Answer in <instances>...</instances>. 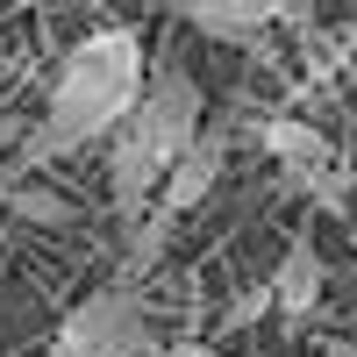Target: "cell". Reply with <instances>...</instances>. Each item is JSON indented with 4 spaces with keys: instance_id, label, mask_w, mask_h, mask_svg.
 I'll use <instances>...</instances> for the list:
<instances>
[{
    "instance_id": "obj_10",
    "label": "cell",
    "mask_w": 357,
    "mask_h": 357,
    "mask_svg": "<svg viewBox=\"0 0 357 357\" xmlns=\"http://www.w3.org/2000/svg\"><path fill=\"white\" fill-rule=\"evenodd\" d=\"M343 43H350V50H357V29H350V36H343Z\"/></svg>"
},
{
    "instance_id": "obj_4",
    "label": "cell",
    "mask_w": 357,
    "mask_h": 357,
    "mask_svg": "<svg viewBox=\"0 0 357 357\" xmlns=\"http://www.w3.org/2000/svg\"><path fill=\"white\" fill-rule=\"evenodd\" d=\"M222 165H229V129H215V122H200V136L178 151L172 165H165V178H158V215L165 222H178V215H193V207L222 186Z\"/></svg>"
},
{
    "instance_id": "obj_8",
    "label": "cell",
    "mask_w": 357,
    "mask_h": 357,
    "mask_svg": "<svg viewBox=\"0 0 357 357\" xmlns=\"http://www.w3.org/2000/svg\"><path fill=\"white\" fill-rule=\"evenodd\" d=\"M8 200L22 207V215H36V222H65V200H50V193H22V186H8Z\"/></svg>"
},
{
    "instance_id": "obj_9",
    "label": "cell",
    "mask_w": 357,
    "mask_h": 357,
    "mask_svg": "<svg viewBox=\"0 0 357 357\" xmlns=\"http://www.w3.org/2000/svg\"><path fill=\"white\" fill-rule=\"evenodd\" d=\"M165 357H215V350H200V343H172Z\"/></svg>"
},
{
    "instance_id": "obj_2",
    "label": "cell",
    "mask_w": 357,
    "mask_h": 357,
    "mask_svg": "<svg viewBox=\"0 0 357 357\" xmlns=\"http://www.w3.org/2000/svg\"><path fill=\"white\" fill-rule=\"evenodd\" d=\"M200 122H207V93H200V79L186 65L165 57L158 72H143V93L129 107V122L107 136V193H114V215L129 229L143 222V207L158 200L165 165L200 136Z\"/></svg>"
},
{
    "instance_id": "obj_3",
    "label": "cell",
    "mask_w": 357,
    "mask_h": 357,
    "mask_svg": "<svg viewBox=\"0 0 357 357\" xmlns=\"http://www.w3.org/2000/svg\"><path fill=\"white\" fill-rule=\"evenodd\" d=\"M50 357H158V336H151V307H143L136 286H100L65 314Z\"/></svg>"
},
{
    "instance_id": "obj_5",
    "label": "cell",
    "mask_w": 357,
    "mask_h": 357,
    "mask_svg": "<svg viewBox=\"0 0 357 357\" xmlns=\"http://www.w3.org/2000/svg\"><path fill=\"white\" fill-rule=\"evenodd\" d=\"M321 286H329V264H321L314 236H293L286 257H279V272H272V286H264V301L301 329V321H314V307H321Z\"/></svg>"
},
{
    "instance_id": "obj_7",
    "label": "cell",
    "mask_w": 357,
    "mask_h": 357,
    "mask_svg": "<svg viewBox=\"0 0 357 357\" xmlns=\"http://www.w3.org/2000/svg\"><path fill=\"white\" fill-rule=\"evenodd\" d=\"M257 143H264V151H272V158H279L293 178H301V186H307L314 172H329V165H336L329 136H321L314 122H301V114H272V122L257 129Z\"/></svg>"
},
{
    "instance_id": "obj_6",
    "label": "cell",
    "mask_w": 357,
    "mask_h": 357,
    "mask_svg": "<svg viewBox=\"0 0 357 357\" xmlns=\"http://www.w3.org/2000/svg\"><path fill=\"white\" fill-rule=\"evenodd\" d=\"M178 15H186L200 36H215V43H257L264 29H272V0H172Z\"/></svg>"
},
{
    "instance_id": "obj_1",
    "label": "cell",
    "mask_w": 357,
    "mask_h": 357,
    "mask_svg": "<svg viewBox=\"0 0 357 357\" xmlns=\"http://www.w3.org/2000/svg\"><path fill=\"white\" fill-rule=\"evenodd\" d=\"M143 93V36L136 29H93L65 50V65L50 79V107H43V129L22 143L15 165H50V158H72L86 143H107L114 129L129 122V107Z\"/></svg>"
}]
</instances>
